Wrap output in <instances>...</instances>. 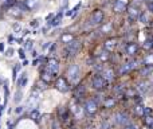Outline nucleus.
I'll use <instances>...</instances> for the list:
<instances>
[{
	"mask_svg": "<svg viewBox=\"0 0 153 129\" xmlns=\"http://www.w3.org/2000/svg\"><path fill=\"white\" fill-rule=\"evenodd\" d=\"M82 45L79 40H74L73 39L71 42L67 43L66 48H65V53H66V57H75L76 54L79 53V50H81Z\"/></svg>",
	"mask_w": 153,
	"mask_h": 129,
	"instance_id": "1",
	"label": "nucleus"
},
{
	"mask_svg": "<svg viewBox=\"0 0 153 129\" xmlns=\"http://www.w3.org/2000/svg\"><path fill=\"white\" fill-rule=\"evenodd\" d=\"M67 77H69V79L71 82H76L79 79V77H81V69H79L78 65L73 63L69 66V69H67Z\"/></svg>",
	"mask_w": 153,
	"mask_h": 129,
	"instance_id": "2",
	"label": "nucleus"
},
{
	"mask_svg": "<svg viewBox=\"0 0 153 129\" xmlns=\"http://www.w3.org/2000/svg\"><path fill=\"white\" fill-rule=\"evenodd\" d=\"M130 121L129 116H128V113H125V112H117L116 114H114V122H116L117 125H121V127H125V125H128Z\"/></svg>",
	"mask_w": 153,
	"mask_h": 129,
	"instance_id": "3",
	"label": "nucleus"
},
{
	"mask_svg": "<svg viewBox=\"0 0 153 129\" xmlns=\"http://www.w3.org/2000/svg\"><path fill=\"white\" fill-rule=\"evenodd\" d=\"M85 112H86V114H89V116H94L95 113H97L98 110V104L95 100H87L86 102H85Z\"/></svg>",
	"mask_w": 153,
	"mask_h": 129,
	"instance_id": "4",
	"label": "nucleus"
},
{
	"mask_svg": "<svg viewBox=\"0 0 153 129\" xmlns=\"http://www.w3.org/2000/svg\"><path fill=\"white\" fill-rule=\"evenodd\" d=\"M128 5H129V0H114L113 11L116 13H122L126 11Z\"/></svg>",
	"mask_w": 153,
	"mask_h": 129,
	"instance_id": "5",
	"label": "nucleus"
},
{
	"mask_svg": "<svg viewBox=\"0 0 153 129\" xmlns=\"http://www.w3.org/2000/svg\"><path fill=\"white\" fill-rule=\"evenodd\" d=\"M55 87L59 90L61 93H67L70 90V85H69V82L66 81V79L63 78V77H59L58 79H56V82H55Z\"/></svg>",
	"mask_w": 153,
	"mask_h": 129,
	"instance_id": "6",
	"label": "nucleus"
},
{
	"mask_svg": "<svg viewBox=\"0 0 153 129\" xmlns=\"http://www.w3.org/2000/svg\"><path fill=\"white\" fill-rule=\"evenodd\" d=\"M136 65H137V62H136V61H130V62H126V63H124L121 67H120L118 75H126L128 73H130V71H132L133 69L136 67Z\"/></svg>",
	"mask_w": 153,
	"mask_h": 129,
	"instance_id": "7",
	"label": "nucleus"
},
{
	"mask_svg": "<svg viewBox=\"0 0 153 129\" xmlns=\"http://www.w3.org/2000/svg\"><path fill=\"white\" fill-rule=\"evenodd\" d=\"M91 84H93V87H94V89H98V90L105 89V86H106V81L102 78V75H98V74L93 77Z\"/></svg>",
	"mask_w": 153,
	"mask_h": 129,
	"instance_id": "8",
	"label": "nucleus"
},
{
	"mask_svg": "<svg viewBox=\"0 0 153 129\" xmlns=\"http://www.w3.org/2000/svg\"><path fill=\"white\" fill-rule=\"evenodd\" d=\"M103 22V11L101 10H95L91 13V18H90V23L91 24H101Z\"/></svg>",
	"mask_w": 153,
	"mask_h": 129,
	"instance_id": "9",
	"label": "nucleus"
},
{
	"mask_svg": "<svg viewBox=\"0 0 153 129\" xmlns=\"http://www.w3.org/2000/svg\"><path fill=\"white\" fill-rule=\"evenodd\" d=\"M46 70H48L50 73H53V74H56V71L59 70V62H58V59H55V58L48 59L47 65H46Z\"/></svg>",
	"mask_w": 153,
	"mask_h": 129,
	"instance_id": "10",
	"label": "nucleus"
},
{
	"mask_svg": "<svg viewBox=\"0 0 153 129\" xmlns=\"http://www.w3.org/2000/svg\"><path fill=\"white\" fill-rule=\"evenodd\" d=\"M125 51H126V54L130 57L136 55V54L138 53V45L136 42H129L126 45V47H125Z\"/></svg>",
	"mask_w": 153,
	"mask_h": 129,
	"instance_id": "11",
	"label": "nucleus"
},
{
	"mask_svg": "<svg viewBox=\"0 0 153 129\" xmlns=\"http://www.w3.org/2000/svg\"><path fill=\"white\" fill-rule=\"evenodd\" d=\"M126 12H128V16L132 22L137 20L138 19V15H140V10L137 7H128L126 8Z\"/></svg>",
	"mask_w": 153,
	"mask_h": 129,
	"instance_id": "12",
	"label": "nucleus"
},
{
	"mask_svg": "<svg viewBox=\"0 0 153 129\" xmlns=\"http://www.w3.org/2000/svg\"><path fill=\"white\" fill-rule=\"evenodd\" d=\"M102 78L105 79L106 82H111L114 79V71L111 69H102V73H101Z\"/></svg>",
	"mask_w": 153,
	"mask_h": 129,
	"instance_id": "13",
	"label": "nucleus"
},
{
	"mask_svg": "<svg viewBox=\"0 0 153 129\" xmlns=\"http://www.w3.org/2000/svg\"><path fill=\"white\" fill-rule=\"evenodd\" d=\"M117 38H110V39H108L105 42V45H103V47H105V50H108V51H113L114 48L117 47Z\"/></svg>",
	"mask_w": 153,
	"mask_h": 129,
	"instance_id": "14",
	"label": "nucleus"
},
{
	"mask_svg": "<svg viewBox=\"0 0 153 129\" xmlns=\"http://www.w3.org/2000/svg\"><path fill=\"white\" fill-rule=\"evenodd\" d=\"M85 94H86V87H85L83 85H78L74 90V97L75 98H82Z\"/></svg>",
	"mask_w": 153,
	"mask_h": 129,
	"instance_id": "15",
	"label": "nucleus"
},
{
	"mask_svg": "<svg viewBox=\"0 0 153 129\" xmlns=\"http://www.w3.org/2000/svg\"><path fill=\"white\" fill-rule=\"evenodd\" d=\"M27 82H28V77H27V73H23V74H20V77H19V79H18V86L19 87H24L27 85Z\"/></svg>",
	"mask_w": 153,
	"mask_h": 129,
	"instance_id": "16",
	"label": "nucleus"
},
{
	"mask_svg": "<svg viewBox=\"0 0 153 129\" xmlns=\"http://www.w3.org/2000/svg\"><path fill=\"white\" fill-rule=\"evenodd\" d=\"M152 73H153V66H145L144 65V67L140 70V75H143V77H146Z\"/></svg>",
	"mask_w": 153,
	"mask_h": 129,
	"instance_id": "17",
	"label": "nucleus"
},
{
	"mask_svg": "<svg viewBox=\"0 0 153 129\" xmlns=\"http://www.w3.org/2000/svg\"><path fill=\"white\" fill-rule=\"evenodd\" d=\"M62 16H63V12H59L58 15H56L55 18H54L53 20L50 22V23H48V26H54V27H55V26H58V24L61 23V20H62Z\"/></svg>",
	"mask_w": 153,
	"mask_h": 129,
	"instance_id": "18",
	"label": "nucleus"
},
{
	"mask_svg": "<svg viewBox=\"0 0 153 129\" xmlns=\"http://www.w3.org/2000/svg\"><path fill=\"white\" fill-rule=\"evenodd\" d=\"M39 4V0H26V7L28 10H34L35 7H38Z\"/></svg>",
	"mask_w": 153,
	"mask_h": 129,
	"instance_id": "19",
	"label": "nucleus"
},
{
	"mask_svg": "<svg viewBox=\"0 0 153 129\" xmlns=\"http://www.w3.org/2000/svg\"><path fill=\"white\" fill-rule=\"evenodd\" d=\"M137 89H138V92H140L141 94H145V93L149 90V86L145 84V82H140L138 86H137Z\"/></svg>",
	"mask_w": 153,
	"mask_h": 129,
	"instance_id": "20",
	"label": "nucleus"
},
{
	"mask_svg": "<svg viewBox=\"0 0 153 129\" xmlns=\"http://www.w3.org/2000/svg\"><path fill=\"white\" fill-rule=\"evenodd\" d=\"M143 47L145 48V50H152V48H153V39H152V38H148V39L144 40Z\"/></svg>",
	"mask_w": 153,
	"mask_h": 129,
	"instance_id": "21",
	"label": "nucleus"
},
{
	"mask_svg": "<svg viewBox=\"0 0 153 129\" xmlns=\"http://www.w3.org/2000/svg\"><path fill=\"white\" fill-rule=\"evenodd\" d=\"M143 63L145 66H153V54H148V55L143 59Z\"/></svg>",
	"mask_w": 153,
	"mask_h": 129,
	"instance_id": "22",
	"label": "nucleus"
},
{
	"mask_svg": "<svg viewBox=\"0 0 153 129\" xmlns=\"http://www.w3.org/2000/svg\"><path fill=\"white\" fill-rule=\"evenodd\" d=\"M145 119H144V124L146 125V127H153V117L151 116V114H148V116H144Z\"/></svg>",
	"mask_w": 153,
	"mask_h": 129,
	"instance_id": "23",
	"label": "nucleus"
},
{
	"mask_svg": "<svg viewBox=\"0 0 153 129\" xmlns=\"http://www.w3.org/2000/svg\"><path fill=\"white\" fill-rule=\"evenodd\" d=\"M73 39H74V37H73L71 34H63L62 35V38H61V40L63 43H69V42H71Z\"/></svg>",
	"mask_w": 153,
	"mask_h": 129,
	"instance_id": "24",
	"label": "nucleus"
},
{
	"mask_svg": "<svg viewBox=\"0 0 153 129\" xmlns=\"http://www.w3.org/2000/svg\"><path fill=\"white\" fill-rule=\"evenodd\" d=\"M22 97H23V93H22V90H20V89H19V90H18V92H16V93H15V98H13V101H15V102H16V104H18V102H20Z\"/></svg>",
	"mask_w": 153,
	"mask_h": 129,
	"instance_id": "25",
	"label": "nucleus"
},
{
	"mask_svg": "<svg viewBox=\"0 0 153 129\" xmlns=\"http://www.w3.org/2000/svg\"><path fill=\"white\" fill-rule=\"evenodd\" d=\"M114 104H116V102H114L113 98H106L103 105H105V108H111V106H114Z\"/></svg>",
	"mask_w": 153,
	"mask_h": 129,
	"instance_id": "26",
	"label": "nucleus"
},
{
	"mask_svg": "<svg viewBox=\"0 0 153 129\" xmlns=\"http://www.w3.org/2000/svg\"><path fill=\"white\" fill-rule=\"evenodd\" d=\"M138 20H140L143 24H146V23H148V18H146V15H145L144 12H143V13L140 12V15H138Z\"/></svg>",
	"mask_w": 153,
	"mask_h": 129,
	"instance_id": "27",
	"label": "nucleus"
},
{
	"mask_svg": "<svg viewBox=\"0 0 153 129\" xmlns=\"http://www.w3.org/2000/svg\"><path fill=\"white\" fill-rule=\"evenodd\" d=\"M124 92H125V97H128V98L134 97V89H128V90H124Z\"/></svg>",
	"mask_w": 153,
	"mask_h": 129,
	"instance_id": "28",
	"label": "nucleus"
},
{
	"mask_svg": "<svg viewBox=\"0 0 153 129\" xmlns=\"http://www.w3.org/2000/svg\"><path fill=\"white\" fill-rule=\"evenodd\" d=\"M20 67H22V65H19V63L15 65V67H13V79H16V75H18V73H19V70H20Z\"/></svg>",
	"mask_w": 153,
	"mask_h": 129,
	"instance_id": "29",
	"label": "nucleus"
},
{
	"mask_svg": "<svg viewBox=\"0 0 153 129\" xmlns=\"http://www.w3.org/2000/svg\"><path fill=\"white\" fill-rule=\"evenodd\" d=\"M38 117H39V112H38V109H34V110H31V119L38 120Z\"/></svg>",
	"mask_w": 153,
	"mask_h": 129,
	"instance_id": "30",
	"label": "nucleus"
},
{
	"mask_svg": "<svg viewBox=\"0 0 153 129\" xmlns=\"http://www.w3.org/2000/svg\"><path fill=\"white\" fill-rule=\"evenodd\" d=\"M136 113H137V114H141V116H144V108H143V106H140V105L136 106Z\"/></svg>",
	"mask_w": 153,
	"mask_h": 129,
	"instance_id": "31",
	"label": "nucleus"
},
{
	"mask_svg": "<svg viewBox=\"0 0 153 129\" xmlns=\"http://www.w3.org/2000/svg\"><path fill=\"white\" fill-rule=\"evenodd\" d=\"M146 8H148V10L153 13V0L152 1H146Z\"/></svg>",
	"mask_w": 153,
	"mask_h": 129,
	"instance_id": "32",
	"label": "nucleus"
},
{
	"mask_svg": "<svg viewBox=\"0 0 153 129\" xmlns=\"http://www.w3.org/2000/svg\"><path fill=\"white\" fill-rule=\"evenodd\" d=\"M32 43H34L32 40H27V42H26V48H27V50H31V48H32Z\"/></svg>",
	"mask_w": 153,
	"mask_h": 129,
	"instance_id": "33",
	"label": "nucleus"
},
{
	"mask_svg": "<svg viewBox=\"0 0 153 129\" xmlns=\"http://www.w3.org/2000/svg\"><path fill=\"white\" fill-rule=\"evenodd\" d=\"M110 27H111V24H105V26H102V31L103 32H108L109 30H110Z\"/></svg>",
	"mask_w": 153,
	"mask_h": 129,
	"instance_id": "34",
	"label": "nucleus"
},
{
	"mask_svg": "<svg viewBox=\"0 0 153 129\" xmlns=\"http://www.w3.org/2000/svg\"><path fill=\"white\" fill-rule=\"evenodd\" d=\"M3 3L5 5H12V4H15V0H3Z\"/></svg>",
	"mask_w": 153,
	"mask_h": 129,
	"instance_id": "35",
	"label": "nucleus"
},
{
	"mask_svg": "<svg viewBox=\"0 0 153 129\" xmlns=\"http://www.w3.org/2000/svg\"><path fill=\"white\" fill-rule=\"evenodd\" d=\"M124 129H137V127H136L134 124H128L124 127Z\"/></svg>",
	"mask_w": 153,
	"mask_h": 129,
	"instance_id": "36",
	"label": "nucleus"
},
{
	"mask_svg": "<svg viewBox=\"0 0 153 129\" xmlns=\"http://www.w3.org/2000/svg\"><path fill=\"white\" fill-rule=\"evenodd\" d=\"M19 57H20L22 59L26 58V54H24V50H23V48H20V50H19Z\"/></svg>",
	"mask_w": 153,
	"mask_h": 129,
	"instance_id": "37",
	"label": "nucleus"
},
{
	"mask_svg": "<svg viewBox=\"0 0 153 129\" xmlns=\"http://www.w3.org/2000/svg\"><path fill=\"white\" fill-rule=\"evenodd\" d=\"M152 110L149 108H144V116H148V114H151Z\"/></svg>",
	"mask_w": 153,
	"mask_h": 129,
	"instance_id": "38",
	"label": "nucleus"
},
{
	"mask_svg": "<svg viewBox=\"0 0 153 129\" xmlns=\"http://www.w3.org/2000/svg\"><path fill=\"white\" fill-rule=\"evenodd\" d=\"M5 55H7V57H12V55H13V50H12V48H10V50H7V53H5Z\"/></svg>",
	"mask_w": 153,
	"mask_h": 129,
	"instance_id": "39",
	"label": "nucleus"
},
{
	"mask_svg": "<svg viewBox=\"0 0 153 129\" xmlns=\"http://www.w3.org/2000/svg\"><path fill=\"white\" fill-rule=\"evenodd\" d=\"M31 26L32 27H38V26H39V22H38V20H32L31 22Z\"/></svg>",
	"mask_w": 153,
	"mask_h": 129,
	"instance_id": "40",
	"label": "nucleus"
},
{
	"mask_svg": "<svg viewBox=\"0 0 153 129\" xmlns=\"http://www.w3.org/2000/svg\"><path fill=\"white\" fill-rule=\"evenodd\" d=\"M15 112H16V113H22V112H23V106H18Z\"/></svg>",
	"mask_w": 153,
	"mask_h": 129,
	"instance_id": "41",
	"label": "nucleus"
},
{
	"mask_svg": "<svg viewBox=\"0 0 153 129\" xmlns=\"http://www.w3.org/2000/svg\"><path fill=\"white\" fill-rule=\"evenodd\" d=\"M4 51V43H0V53Z\"/></svg>",
	"mask_w": 153,
	"mask_h": 129,
	"instance_id": "42",
	"label": "nucleus"
},
{
	"mask_svg": "<svg viewBox=\"0 0 153 129\" xmlns=\"http://www.w3.org/2000/svg\"><path fill=\"white\" fill-rule=\"evenodd\" d=\"M146 1H152V0H146Z\"/></svg>",
	"mask_w": 153,
	"mask_h": 129,
	"instance_id": "43",
	"label": "nucleus"
},
{
	"mask_svg": "<svg viewBox=\"0 0 153 129\" xmlns=\"http://www.w3.org/2000/svg\"><path fill=\"white\" fill-rule=\"evenodd\" d=\"M149 129H153V127H151V128H149Z\"/></svg>",
	"mask_w": 153,
	"mask_h": 129,
	"instance_id": "44",
	"label": "nucleus"
},
{
	"mask_svg": "<svg viewBox=\"0 0 153 129\" xmlns=\"http://www.w3.org/2000/svg\"><path fill=\"white\" fill-rule=\"evenodd\" d=\"M152 85H153V79H152Z\"/></svg>",
	"mask_w": 153,
	"mask_h": 129,
	"instance_id": "45",
	"label": "nucleus"
},
{
	"mask_svg": "<svg viewBox=\"0 0 153 129\" xmlns=\"http://www.w3.org/2000/svg\"><path fill=\"white\" fill-rule=\"evenodd\" d=\"M152 39H153V37H152Z\"/></svg>",
	"mask_w": 153,
	"mask_h": 129,
	"instance_id": "46",
	"label": "nucleus"
}]
</instances>
